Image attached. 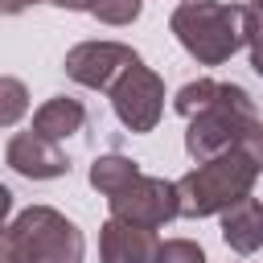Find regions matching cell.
Instances as JSON below:
<instances>
[{
	"label": "cell",
	"mask_w": 263,
	"mask_h": 263,
	"mask_svg": "<svg viewBox=\"0 0 263 263\" xmlns=\"http://www.w3.org/2000/svg\"><path fill=\"white\" fill-rule=\"evenodd\" d=\"M259 164L242 148H226L210 160H197L185 177H177V205L181 218H210L247 197L259 181Z\"/></svg>",
	"instance_id": "cell-3"
},
{
	"label": "cell",
	"mask_w": 263,
	"mask_h": 263,
	"mask_svg": "<svg viewBox=\"0 0 263 263\" xmlns=\"http://www.w3.org/2000/svg\"><path fill=\"white\" fill-rule=\"evenodd\" d=\"M29 115V86L12 74H0V127H12Z\"/></svg>",
	"instance_id": "cell-13"
},
{
	"label": "cell",
	"mask_w": 263,
	"mask_h": 263,
	"mask_svg": "<svg viewBox=\"0 0 263 263\" xmlns=\"http://www.w3.org/2000/svg\"><path fill=\"white\" fill-rule=\"evenodd\" d=\"M107 95H111L115 119H119L127 132L144 136V132H152V127L160 123V111H164V78H160L152 66L136 62L132 70L119 74V82H115Z\"/></svg>",
	"instance_id": "cell-5"
},
{
	"label": "cell",
	"mask_w": 263,
	"mask_h": 263,
	"mask_svg": "<svg viewBox=\"0 0 263 263\" xmlns=\"http://www.w3.org/2000/svg\"><path fill=\"white\" fill-rule=\"evenodd\" d=\"M8 214H12V189L0 185V230L8 226Z\"/></svg>",
	"instance_id": "cell-18"
},
{
	"label": "cell",
	"mask_w": 263,
	"mask_h": 263,
	"mask_svg": "<svg viewBox=\"0 0 263 263\" xmlns=\"http://www.w3.org/2000/svg\"><path fill=\"white\" fill-rule=\"evenodd\" d=\"M247 8H255V12H263V0H247Z\"/></svg>",
	"instance_id": "cell-21"
},
{
	"label": "cell",
	"mask_w": 263,
	"mask_h": 263,
	"mask_svg": "<svg viewBox=\"0 0 263 263\" xmlns=\"http://www.w3.org/2000/svg\"><path fill=\"white\" fill-rule=\"evenodd\" d=\"M111 205V218H123V222H136V226H168L173 218H181V205H177V181H164V177H148V173H136L123 189H115L107 197Z\"/></svg>",
	"instance_id": "cell-6"
},
{
	"label": "cell",
	"mask_w": 263,
	"mask_h": 263,
	"mask_svg": "<svg viewBox=\"0 0 263 263\" xmlns=\"http://www.w3.org/2000/svg\"><path fill=\"white\" fill-rule=\"evenodd\" d=\"M4 234L21 251L25 263H82L86 259V238L82 230L53 205H29L21 210Z\"/></svg>",
	"instance_id": "cell-4"
},
{
	"label": "cell",
	"mask_w": 263,
	"mask_h": 263,
	"mask_svg": "<svg viewBox=\"0 0 263 263\" xmlns=\"http://www.w3.org/2000/svg\"><path fill=\"white\" fill-rule=\"evenodd\" d=\"M156 263H205V251L193 238H164L156 251Z\"/></svg>",
	"instance_id": "cell-15"
},
{
	"label": "cell",
	"mask_w": 263,
	"mask_h": 263,
	"mask_svg": "<svg viewBox=\"0 0 263 263\" xmlns=\"http://www.w3.org/2000/svg\"><path fill=\"white\" fill-rule=\"evenodd\" d=\"M247 53H251V70L263 78V12H247Z\"/></svg>",
	"instance_id": "cell-16"
},
{
	"label": "cell",
	"mask_w": 263,
	"mask_h": 263,
	"mask_svg": "<svg viewBox=\"0 0 263 263\" xmlns=\"http://www.w3.org/2000/svg\"><path fill=\"white\" fill-rule=\"evenodd\" d=\"M136 62H144V58L123 41H78L66 53L62 70H66V78H74L86 90H111L119 82V74L132 70Z\"/></svg>",
	"instance_id": "cell-7"
},
{
	"label": "cell",
	"mask_w": 263,
	"mask_h": 263,
	"mask_svg": "<svg viewBox=\"0 0 263 263\" xmlns=\"http://www.w3.org/2000/svg\"><path fill=\"white\" fill-rule=\"evenodd\" d=\"M173 111L185 119V152L193 160H210L226 148H238L247 127L259 119L251 90L222 78L185 82L173 95Z\"/></svg>",
	"instance_id": "cell-1"
},
{
	"label": "cell",
	"mask_w": 263,
	"mask_h": 263,
	"mask_svg": "<svg viewBox=\"0 0 263 263\" xmlns=\"http://www.w3.org/2000/svg\"><path fill=\"white\" fill-rule=\"evenodd\" d=\"M29 4H37V0H0V12H4V16H16V12H25Z\"/></svg>",
	"instance_id": "cell-19"
},
{
	"label": "cell",
	"mask_w": 263,
	"mask_h": 263,
	"mask_svg": "<svg viewBox=\"0 0 263 263\" xmlns=\"http://www.w3.org/2000/svg\"><path fill=\"white\" fill-rule=\"evenodd\" d=\"M0 263H25V259H21V251L12 247V238H8L4 230H0Z\"/></svg>",
	"instance_id": "cell-17"
},
{
	"label": "cell",
	"mask_w": 263,
	"mask_h": 263,
	"mask_svg": "<svg viewBox=\"0 0 263 263\" xmlns=\"http://www.w3.org/2000/svg\"><path fill=\"white\" fill-rule=\"evenodd\" d=\"M160 238L152 226L107 218L99 226V263H156Z\"/></svg>",
	"instance_id": "cell-9"
},
{
	"label": "cell",
	"mask_w": 263,
	"mask_h": 263,
	"mask_svg": "<svg viewBox=\"0 0 263 263\" xmlns=\"http://www.w3.org/2000/svg\"><path fill=\"white\" fill-rule=\"evenodd\" d=\"M82 127H86V107L78 99H70V95H53L33 111V132H41V136H49L58 144L78 136Z\"/></svg>",
	"instance_id": "cell-11"
},
{
	"label": "cell",
	"mask_w": 263,
	"mask_h": 263,
	"mask_svg": "<svg viewBox=\"0 0 263 263\" xmlns=\"http://www.w3.org/2000/svg\"><path fill=\"white\" fill-rule=\"evenodd\" d=\"M222 238L230 251L238 255H255L263 251V201L259 197H238L234 205L222 210Z\"/></svg>",
	"instance_id": "cell-10"
},
{
	"label": "cell",
	"mask_w": 263,
	"mask_h": 263,
	"mask_svg": "<svg viewBox=\"0 0 263 263\" xmlns=\"http://www.w3.org/2000/svg\"><path fill=\"white\" fill-rule=\"evenodd\" d=\"M247 4L226 0H181L168 29L197 66H222L247 45Z\"/></svg>",
	"instance_id": "cell-2"
},
{
	"label": "cell",
	"mask_w": 263,
	"mask_h": 263,
	"mask_svg": "<svg viewBox=\"0 0 263 263\" xmlns=\"http://www.w3.org/2000/svg\"><path fill=\"white\" fill-rule=\"evenodd\" d=\"M58 8H66V12H90V4L95 0H53Z\"/></svg>",
	"instance_id": "cell-20"
},
{
	"label": "cell",
	"mask_w": 263,
	"mask_h": 263,
	"mask_svg": "<svg viewBox=\"0 0 263 263\" xmlns=\"http://www.w3.org/2000/svg\"><path fill=\"white\" fill-rule=\"evenodd\" d=\"M4 164H8L12 173L29 177V181H58V177L70 173V160H66L62 144L49 140V136H41V132H33V127H29V132H16V136L8 140Z\"/></svg>",
	"instance_id": "cell-8"
},
{
	"label": "cell",
	"mask_w": 263,
	"mask_h": 263,
	"mask_svg": "<svg viewBox=\"0 0 263 263\" xmlns=\"http://www.w3.org/2000/svg\"><path fill=\"white\" fill-rule=\"evenodd\" d=\"M136 173H144L132 156H123V152H103V156H95V164H90V189H99L103 197H111L115 189H123Z\"/></svg>",
	"instance_id": "cell-12"
},
{
	"label": "cell",
	"mask_w": 263,
	"mask_h": 263,
	"mask_svg": "<svg viewBox=\"0 0 263 263\" xmlns=\"http://www.w3.org/2000/svg\"><path fill=\"white\" fill-rule=\"evenodd\" d=\"M140 12H144V0H95L90 4V16L103 25H132Z\"/></svg>",
	"instance_id": "cell-14"
}]
</instances>
